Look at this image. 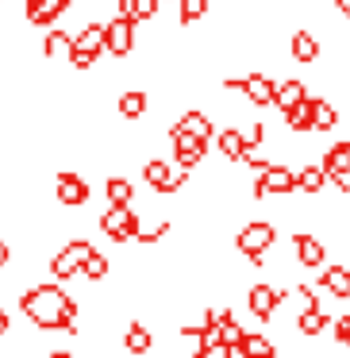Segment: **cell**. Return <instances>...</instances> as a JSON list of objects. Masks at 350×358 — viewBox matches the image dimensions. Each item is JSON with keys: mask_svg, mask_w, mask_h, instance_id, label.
I'll use <instances>...</instances> for the list:
<instances>
[{"mask_svg": "<svg viewBox=\"0 0 350 358\" xmlns=\"http://www.w3.org/2000/svg\"><path fill=\"white\" fill-rule=\"evenodd\" d=\"M20 312L31 320L39 331H66V335H81L78 316L81 304L66 293L58 281H39V285H27L20 293Z\"/></svg>", "mask_w": 350, "mask_h": 358, "instance_id": "obj_1", "label": "cell"}, {"mask_svg": "<svg viewBox=\"0 0 350 358\" xmlns=\"http://www.w3.org/2000/svg\"><path fill=\"white\" fill-rule=\"evenodd\" d=\"M273 243H277V224H270V220H250V224H242L239 231H235V250H239V255L247 258V266H254V270L265 266V255L273 250Z\"/></svg>", "mask_w": 350, "mask_h": 358, "instance_id": "obj_2", "label": "cell"}, {"mask_svg": "<svg viewBox=\"0 0 350 358\" xmlns=\"http://www.w3.org/2000/svg\"><path fill=\"white\" fill-rule=\"evenodd\" d=\"M93 243L89 239H70L62 250H54L50 255V262H47V270H50V281H73V278H81V270H85V258L93 255Z\"/></svg>", "mask_w": 350, "mask_h": 358, "instance_id": "obj_3", "label": "cell"}, {"mask_svg": "<svg viewBox=\"0 0 350 358\" xmlns=\"http://www.w3.org/2000/svg\"><path fill=\"white\" fill-rule=\"evenodd\" d=\"M104 58V24L101 20H89L78 35H73V50H70V66L73 70H93Z\"/></svg>", "mask_w": 350, "mask_h": 358, "instance_id": "obj_4", "label": "cell"}, {"mask_svg": "<svg viewBox=\"0 0 350 358\" xmlns=\"http://www.w3.org/2000/svg\"><path fill=\"white\" fill-rule=\"evenodd\" d=\"M96 227L104 231V239L108 243H135V235H139L143 227V216L135 208H104L101 216H96Z\"/></svg>", "mask_w": 350, "mask_h": 358, "instance_id": "obj_5", "label": "cell"}, {"mask_svg": "<svg viewBox=\"0 0 350 358\" xmlns=\"http://www.w3.org/2000/svg\"><path fill=\"white\" fill-rule=\"evenodd\" d=\"M254 201H270V196H289V193H296V170L293 166H285V162H273L270 170H262L254 178Z\"/></svg>", "mask_w": 350, "mask_h": 358, "instance_id": "obj_6", "label": "cell"}, {"mask_svg": "<svg viewBox=\"0 0 350 358\" xmlns=\"http://www.w3.org/2000/svg\"><path fill=\"white\" fill-rule=\"evenodd\" d=\"M170 155H173V166H177V170L193 173L196 166L208 158V139H196V135L181 131V127H170Z\"/></svg>", "mask_w": 350, "mask_h": 358, "instance_id": "obj_7", "label": "cell"}, {"mask_svg": "<svg viewBox=\"0 0 350 358\" xmlns=\"http://www.w3.org/2000/svg\"><path fill=\"white\" fill-rule=\"evenodd\" d=\"M289 301V289L273 285V281H258V285L247 289V308L254 320H262V324H270V316L281 308V304Z\"/></svg>", "mask_w": 350, "mask_h": 358, "instance_id": "obj_8", "label": "cell"}, {"mask_svg": "<svg viewBox=\"0 0 350 358\" xmlns=\"http://www.w3.org/2000/svg\"><path fill=\"white\" fill-rule=\"evenodd\" d=\"M104 55L124 62V58L135 55V24L124 16H112L104 20Z\"/></svg>", "mask_w": 350, "mask_h": 358, "instance_id": "obj_9", "label": "cell"}, {"mask_svg": "<svg viewBox=\"0 0 350 358\" xmlns=\"http://www.w3.org/2000/svg\"><path fill=\"white\" fill-rule=\"evenodd\" d=\"M54 201L62 208H85L93 201V189H89V181L78 170H58L54 173Z\"/></svg>", "mask_w": 350, "mask_h": 358, "instance_id": "obj_10", "label": "cell"}, {"mask_svg": "<svg viewBox=\"0 0 350 358\" xmlns=\"http://www.w3.org/2000/svg\"><path fill=\"white\" fill-rule=\"evenodd\" d=\"M289 247H293L296 266H304V270H323V266H327V247H323V239H319V235H312V231H293Z\"/></svg>", "mask_w": 350, "mask_h": 358, "instance_id": "obj_11", "label": "cell"}, {"mask_svg": "<svg viewBox=\"0 0 350 358\" xmlns=\"http://www.w3.org/2000/svg\"><path fill=\"white\" fill-rule=\"evenodd\" d=\"M242 96H247L254 108H273V101H277V81L270 78V73H247L242 78Z\"/></svg>", "mask_w": 350, "mask_h": 358, "instance_id": "obj_12", "label": "cell"}, {"mask_svg": "<svg viewBox=\"0 0 350 358\" xmlns=\"http://www.w3.org/2000/svg\"><path fill=\"white\" fill-rule=\"evenodd\" d=\"M319 39H316V31H308V27H296L293 35H289V55H293V62H300V66H316L319 62Z\"/></svg>", "mask_w": 350, "mask_h": 358, "instance_id": "obj_13", "label": "cell"}, {"mask_svg": "<svg viewBox=\"0 0 350 358\" xmlns=\"http://www.w3.org/2000/svg\"><path fill=\"white\" fill-rule=\"evenodd\" d=\"M316 285L323 289L327 296H335V301H350V266H339V262L323 266Z\"/></svg>", "mask_w": 350, "mask_h": 358, "instance_id": "obj_14", "label": "cell"}, {"mask_svg": "<svg viewBox=\"0 0 350 358\" xmlns=\"http://www.w3.org/2000/svg\"><path fill=\"white\" fill-rule=\"evenodd\" d=\"M116 112H119V120H127V124H139V120L150 112V93L147 89H124V93L116 96Z\"/></svg>", "mask_w": 350, "mask_h": 358, "instance_id": "obj_15", "label": "cell"}, {"mask_svg": "<svg viewBox=\"0 0 350 358\" xmlns=\"http://www.w3.org/2000/svg\"><path fill=\"white\" fill-rule=\"evenodd\" d=\"M319 166H323L327 181L331 178H350V139H339L319 155Z\"/></svg>", "mask_w": 350, "mask_h": 358, "instance_id": "obj_16", "label": "cell"}, {"mask_svg": "<svg viewBox=\"0 0 350 358\" xmlns=\"http://www.w3.org/2000/svg\"><path fill=\"white\" fill-rule=\"evenodd\" d=\"M293 331L300 335V339H319V335L331 331V316H327L323 308H316V312H296V316H293Z\"/></svg>", "mask_w": 350, "mask_h": 358, "instance_id": "obj_17", "label": "cell"}, {"mask_svg": "<svg viewBox=\"0 0 350 358\" xmlns=\"http://www.w3.org/2000/svg\"><path fill=\"white\" fill-rule=\"evenodd\" d=\"M70 50H73V35L62 31V27H50L43 35V62H70Z\"/></svg>", "mask_w": 350, "mask_h": 358, "instance_id": "obj_18", "label": "cell"}, {"mask_svg": "<svg viewBox=\"0 0 350 358\" xmlns=\"http://www.w3.org/2000/svg\"><path fill=\"white\" fill-rule=\"evenodd\" d=\"M173 127H181V131H189V135H196V139H216V124H212V116L208 112H200V108H185L177 116V124Z\"/></svg>", "mask_w": 350, "mask_h": 358, "instance_id": "obj_19", "label": "cell"}, {"mask_svg": "<svg viewBox=\"0 0 350 358\" xmlns=\"http://www.w3.org/2000/svg\"><path fill=\"white\" fill-rule=\"evenodd\" d=\"M308 85H304L300 78H289V81H277V101H273V108L281 112V116H285V112H293L296 104H304L308 101Z\"/></svg>", "mask_w": 350, "mask_h": 358, "instance_id": "obj_20", "label": "cell"}, {"mask_svg": "<svg viewBox=\"0 0 350 358\" xmlns=\"http://www.w3.org/2000/svg\"><path fill=\"white\" fill-rule=\"evenodd\" d=\"M124 350L127 355H150V350H154V331H150V324L131 320L127 331H124Z\"/></svg>", "mask_w": 350, "mask_h": 358, "instance_id": "obj_21", "label": "cell"}, {"mask_svg": "<svg viewBox=\"0 0 350 358\" xmlns=\"http://www.w3.org/2000/svg\"><path fill=\"white\" fill-rule=\"evenodd\" d=\"M158 8H162L158 0H116V12H112V16H124L139 27V24H147V20H154Z\"/></svg>", "mask_w": 350, "mask_h": 358, "instance_id": "obj_22", "label": "cell"}, {"mask_svg": "<svg viewBox=\"0 0 350 358\" xmlns=\"http://www.w3.org/2000/svg\"><path fill=\"white\" fill-rule=\"evenodd\" d=\"M242 339H247V327H242V320L235 316L231 308H219V343H224V347H231L235 355H239Z\"/></svg>", "mask_w": 350, "mask_h": 358, "instance_id": "obj_23", "label": "cell"}, {"mask_svg": "<svg viewBox=\"0 0 350 358\" xmlns=\"http://www.w3.org/2000/svg\"><path fill=\"white\" fill-rule=\"evenodd\" d=\"M296 189H300L304 196H319L327 189V173L319 162H304L300 170H296Z\"/></svg>", "mask_w": 350, "mask_h": 358, "instance_id": "obj_24", "label": "cell"}, {"mask_svg": "<svg viewBox=\"0 0 350 358\" xmlns=\"http://www.w3.org/2000/svg\"><path fill=\"white\" fill-rule=\"evenodd\" d=\"M104 196H108L112 208H131L135 204V185L124 178V173H112V178L104 181Z\"/></svg>", "mask_w": 350, "mask_h": 358, "instance_id": "obj_25", "label": "cell"}, {"mask_svg": "<svg viewBox=\"0 0 350 358\" xmlns=\"http://www.w3.org/2000/svg\"><path fill=\"white\" fill-rule=\"evenodd\" d=\"M216 147H219V155L235 166H242V158H247V143H242L239 127H224V131L216 135Z\"/></svg>", "mask_w": 350, "mask_h": 358, "instance_id": "obj_26", "label": "cell"}, {"mask_svg": "<svg viewBox=\"0 0 350 358\" xmlns=\"http://www.w3.org/2000/svg\"><path fill=\"white\" fill-rule=\"evenodd\" d=\"M312 120H316V131L327 135V131H335V127L342 124V112L335 108L331 101H323V96H312Z\"/></svg>", "mask_w": 350, "mask_h": 358, "instance_id": "obj_27", "label": "cell"}, {"mask_svg": "<svg viewBox=\"0 0 350 358\" xmlns=\"http://www.w3.org/2000/svg\"><path fill=\"white\" fill-rule=\"evenodd\" d=\"M285 127L293 135H312L316 131V120H312V96L304 104H296L293 112H285Z\"/></svg>", "mask_w": 350, "mask_h": 358, "instance_id": "obj_28", "label": "cell"}, {"mask_svg": "<svg viewBox=\"0 0 350 358\" xmlns=\"http://www.w3.org/2000/svg\"><path fill=\"white\" fill-rule=\"evenodd\" d=\"M70 8H73V0H50L47 8H43L39 16H31L27 24H31V27H39V31H50V27H58V20H62Z\"/></svg>", "mask_w": 350, "mask_h": 358, "instance_id": "obj_29", "label": "cell"}, {"mask_svg": "<svg viewBox=\"0 0 350 358\" xmlns=\"http://www.w3.org/2000/svg\"><path fill=\"white\" fill-rule=\"evenodd\" d=\"M212 8V0H177V24L181 27H193L196 20H204Z\"/></svg>", "mask_w": 350, "mask_h": 358, "instance_id": "obj_30", "label": "cell"}, {"mask_svg": "<svg viewBox=\"0 0 350 358\" xmlns=\"http://www.w3.org/2000/svg\"><path fill=\"white\" fill-rule=\"evenodd\" d=\"M112 273V262H108V255L104 250H93V255L85 258V270H81V278L85 281H93V285H101L104 278Z\"/></svg>", "mask_w": 350, "mask_h": 358, "instance_id": "obj_31", "label": "cell"}, {"mask_svg": "<svg viewBox=\"0 0 350 358\" xmlns=\"http://www.w3.org/2000/svg\"><path fill=\"white\" fill-rule=\"evenodd\" d=\"M331 339H335V347L350 350V312H347V316H335L331 320Z\"/></svg>", "mask_w": 350, "mask_h": 358, "instance_id": "obj_32", "label": "cell"}, {"mask_svg": "<svg viewBox=\"0 0 350 358\" xmlns=\"http://www.w3.org/2000/svg\"><path fill=\"white\" fill-rule=\"evenodd\" d=\"M196 358H235V350H231V347H224V343H216V347L196 350Z\"/></svg>", "mask_w": 350, "mask_h": 358, "instance_id": "obj_33", "label": "cell"}, {"mask_svg": "<svg viewBox=\"0 0 350 358\" xmlns=\"http://www.w3.org/2000/svg\"><path fill=\"white\" fill-rule=\"evenodd\" d=\"M50 0H24V20H31V16H39L43 8H47Z\"/></svg>", "mask_w": 350, "mask_h": 358, "instance_id": "obj_34", "label": "cell"}, {"mask_svg": "<svg viewBox=\"0 0 350 358\" xmlns=\"http://www.w3.org/2000/svg\"><path fill=\"white\" fill-rule=\"evenodd\" d=\"M8 262H12V243H8V239H0V273L8 270Z\"/></svg>", "mask_w": 350, "mask_h": 358, "instance_id": "obj_35", "label": "cell"}, {"mask_svg": "<svg viewBox=\"0 0 350 358\" xmlns=\"http://www.w3.org/2000/svg\"><path fill=\"white\" fill-rule=\"evenodd\" d=\"M12 331V316H8V308H4V304H0V339H4V335Z\"/></svg>", "mask_w": 350, "mask_h": 358, "instance_id": "obj_36", "label": "cell"}, {"mask_svg": "<svg viewBox=\"0 0 350 358\" xmlns=\"http://www.w3.org/2000/svg\"><path fill=\"white\" fill-rule=\"evenodd\" d=\"M43 358H78V355H73V350H66V347H50Z\"/></svg>", "mask_w": 350, "mask_h": 358, "instance_id": "obj_37", "label": "cell"}, {"mask_svg": "<svg viewBox=\"0 0 350 358\" xmlns=\"http://www.w3.org/2000/svg\"><path fill=\"white\" fill-rule=\"evenodd\" d=\"M335 8H339L342 20H350V0H335Z\"/></svg>", "mask_w": 350, "mask_h": 358, "instance_id": "obj_38", "label": "cell"}, {"mask_svg": "<svg viewBox=\"0 0 350 358\" xmlns=\"http://www.w3.org/2000/svg\"><path fill=\"white\" fill-rule=\"evenodd\" d=\"M158 4H166V0H158Z\"/></svg>", "mask_w": 350, "mask_h": 358, "instance_id": "obj_39", "label": "cell"}]
</instances>
